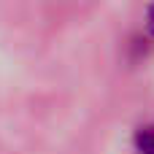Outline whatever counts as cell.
<instances>
[{
    "label": "cell",
    "instance_id": "cell-1",
    "mask_svg": "<svg viewBox=\"0 0 154 154\" xmlns=\"http://www.w3.org/2000/svg\"><path fill=\"white\" fill-rule=\"evenodd\" d=\"M133 143H135L138 154H154V125L138 127L135 135H133Z\"/></svg>",
    "mask_w": 154,
    "mask_h": 154
},
{
    "label": "cell",
    "instance_id": "cell-2",
    "mask_svg": "<svg viewBox=\"0 0 154 154\" xmlns=\"http://www.w3.org/2000/svg\"><path fill=\"white\" fill-rule=\"evenodd\" d=\"M146 27H149V32L154 35V5L146 8Z\"/></svg>",
    "mask_w": 154,
    "mask_h": 154
}]
</instances>
